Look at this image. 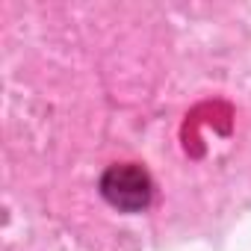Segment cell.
<instances>
[{
	"instance_id": "6da1fadb",
	"label": "cell",
	"mask_w": 251,
	"mask_h": 251,
	"mask_svg": "<svg viewBox=\"0 0 251 251\" xmlns=\"http://www.w3.org/2000/svg\"><path fill=\"white\" fill-rule=\"evenodd\" d=\"M100 192L112 207H118L124 213H136V210L148 207V201H151V180H148L145 169L124 163V166H112L103 175Z\"/></svg>"
}]
</instances>
